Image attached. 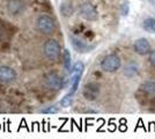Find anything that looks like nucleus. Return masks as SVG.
Returning <instances> with one entry per match:
<instances>
[{
  "label": "nucleus",
  "instance_id": "obj_1",
  "mask_svg": "<svg viewBox=\"0 0 155 139\" xmlns=\"http://www.w3.org/2000/svg\"><path fill=\"white\" fill-rule=\"evenodd\" d=\"M36 26L41 33L45 35H51L56 30V22L49 15H41L36 21Z\"/></svg>",
  "mask_w": 155,
  "mask_h": 139
},
{
  "label": "nucleus",
  "instance_id": "obj_19",
  "mask_svg": "<svg viewBox=\"0 0 155 139\" xmlns=\"http://www.w3.org/2000/svg\"><path fill=\"white\" fill-rule=\"evenodd\" d=\"M120 123H122V125L119 126V130H120L122 132H124V131H126V130H127V126H126L125 124H124V123H125V119H122V121H120Z\"/></svg>",
  "mask_w": 155,
  "mask_h": 139
},
{
  "label": "nucleus",
  "instance_id": "obj_3",
  "mask_svg": "<svg viewBox=\"0 0 155 139\" xmlns=\"http://www.w3.org/2000/svg\"><path fill=\"white\" fill-rule=\"evenodd\" d=\"M120 58L116 55H108L105 56L101 63V67L105 72H115L120 67Z\"/></svg>",
  "mask_w": 155,
  "mask_h": 139
},
{
  "label": "nucleus",
  "instance_id": "obj_4",
  "mask_svg": "<svg viewBox=\"0 0 155 139\" xmlns=\"http://www.w3.org/2000/svg\"><path fill=\"white\" fill-rule=\"evenodd\" d=\"M43 82H44V86L49 89H54V91H58V89H61L63 88V79L59 77L58 74L56 73H49L46 74L43 79Z\"/></svg>",
  "mask_w": 155,
  "mask_h": 139
},
{
  "label": "nucleus",
  "instance_id": "obj_20",
  "mask_svg": "<svg viewBox=\"0 0 155 139\" xmlns=\"http://www.w3.org/2000/svg\"><path fill=\"white\" fill-rule=\"evenodd\" d=\"M22 126H25V127H27V130H28V131H30V130L28 129V126L26 125V121H25V119H22V122H21V125H20V127H19V131H20V129H21Z\"/></svg>",
  "mask_w": 155,
  "mask_h": 139
},
{
  "label": "nucleus",
  "instance_id": "obj_8",
  "mask_svg": "<svg viewBox=\"0 0 155 139\" xmlns=\"http://www.w3.org/2000/svg\"><path fill=\"white\" fill-rule=\"evenodd\" d=\"M150 50V44L146 38H139L134 43V51L139 55H146Z\"/></svg>",
  "mask_w": 155,
  "mask_h": 139
},
{
  "label": "nucleus",
  "instance_id": "obj_5",
  "mask_svg": "<svg viewBox=\"0 0 155 139\" xmlns=\"http://www.w3.org/2000/svg\"><path fill=\"white\" fill-rule=\"evenodd\" d=\"M80 14L81 16L89 21H95L98 18V14L94 5H91V2H84L80 6Z\"/></svg>",
  "mask_w": 155,
  "mask_h": 139
},
{
  "label": "nucleus",
  "instance_id": "obj_17",
  "mask_svg": "<svg viewBox=\"0 0 155 139\" xmlns=\"http://www.w3.org/2000/svg\"><path fill=\"white\" fill-rule=\"evenodd\" d=\"M57 111H58V109H57L56 107H50V108H48V109L42 110V113H57Z\"/></svg>",
  "mask_w": 155,
  "mask_h": 139
},
{
  "label": "nucleus",
  "instance_id": "obj_13",
  "mask_svg": "<svg viewBox=\"0 0 155 139\" xmlns=\"http://www.w3.org/2000/svg\"><path fill=\"white\" fill-rule=\"evenodd\" d=\"M60 12L64 16H70L73 14V6L68 2H63L60 6Z\"/></svg>",
  "mask_w": 155,
  "mask_h": 139
},
{
  "label": "nucleus",
  "instance_id": "obj_6",
  "mask_svg": "<svg viewBox=\"0 0 155 139\" xmlns=\"http://www.w3.org/2000/svg\"><path fill=\"white\" fill-rule=\"evenodd\" d=\"M25 2L21 0H11L7 5V9L12 15H20L25 11Z\"/></svg>",
  "mask_w": 155,
  "mask_h": 139
},
{
  "label": "nucleus",
  "instance_id": "obj_2",
  "mask_svg": "<svg viewBox=\"0 0 155 139\" xmlns=\"http://www.w3.org/2000/svg\"><path fill=\"white\" fill-rule=\"evenodd\" d=\"M43 52L49 59H57L60 55V44L56 40L45 41L43 45Z\"/></svg>",
  "mask_w": 155,
  "mask_h": 139
},
{
  "label": "nucleus",
  "instance_id": "obj_12",
  "mask_svg": "<svg viewBox=\"0 0 155 139\" xmlns=\"http://www.w3.org/2000/svg\"><path fill=\"white\" fill-rule=\"evenodd\" d=\"M143 28L148 33L155 34V19H153V18H147L146 20L143 21Z\"/></svg>",
  "mask_w": 155,
  "mask_h": 139
},
{
  "label": "nucleus",
  "instance_id": "obj_16",
  "mask_svg": "<svg viewBox=\"0 0 155 139\" xmlns=\"http://www.w3.org/2000/svg\"><path fill=\"white\" fill-rule=\"evenodd\" d=\"M71 102H72V95L71 94H67L64 99L60 101V104L63 107H68L71 104Z\"/></svg>",
  "mask_w": 155,
  "mask_h": 139
},
{
  "label": "nucleus",
  "instance_id": "obj_9",
  "mask_svg": "<svg viewBox=\"0 0 155 139\" xmlns=\"http://www.w3.org/2000/svg\"><path fill=\"white\" fill-rule=\"evenodd\" d=\"M98 94V86L94 82H91V84H87L84 86V95L86 99L88 100H94L97 96Z\"/></svg>",
  "mask_w": 155,
  "mask_h": 139
},
{
  "label": "nucleus",
  "instance_id": "obj_15",
  "mask_svg": "<svg viewBox=\"0 0 155 139\" xmlns=\"http://www.w3.org/2000/svg\"><path fill=\"white\" fill-rule=\"evenodd\" d=\"M138 71H137V67L133 66V65H131V66H127L125 68V75L126 77H129V78H132V77H134Z\"/></svg>",
  "mask_w": 155,
  "mask_h": 139
},
{
  "label": "nucleus",
  "instance_id": "obj_10",
  "mask_svg": "<svg viewBox=\"0 0 155 139\" xmlns=\"http://www.w3.org/2000/svg\"><path fill=\"white\" fill-rule=\"evenodd\" d=\"M72 44L74 46V49L79 51V52H86V51H88L91 48L87 45L86 43H84L82 41L78 40V38H74V37H72Z\"/></svg>",
  "mask_w": 155,
  "mask_h": 139
},
{
  "label": "nucleus",
  "instance_id": "obj_11",
  "mask_svg": "<svg viewBox=\"0 0 155 139\" xmlns=\"http://www.w3.org/2000/svg\"><path fill=\"white\" fill-rule=\"evenodd\" d=\"M140 89L147 94L155 95V82L154 81H146L140 86Z\"/></svg>",
  "mask_w": 155,
  "mask_h": 139
},
{
  "label": "nucleus",
  "instance_id": "obj_14",
  "mask_svg": "<svg viewBox=\"0 0 155 139\" xmlns=\"http://www.w3.org/2000/svg\"><path fill=\"white\" fill-rule=\"evenodd\" d=\"M64 64L65 68L67 71H71V55L68 52V50H65L64 51Z\"/></svg>",
  "mask_w": 155,
  "mask_h": 139
},
{
  "label": "nucleus",
  "instance_id": "obj_18",
  "mask_svg": "<svg viewBox=\"0 0 155 139\" xmlns=\"http://www.w3.org/2000/svg\"><path fill=\"white\" fill-rule=\"evenodd\" d=\"M149 60H150V64L155 67V51H152L149 55Z\"/></svg>",
  "mask_w": 155,
  "mask_h": 139
},
{
  "label": "nucleus",
  "instance_id": "obj_7",
  "mask_svg": "<svg viewBox=\"0 0 155 139\" xmlns=\"http://www.w3.org/2000/svg\"><path fill=\"white\" fill-rule=\"evenodd\" d=\"M15 77H16V74L13 68L8 66L0 67V81L1 82H11L15 79Z\"/></svg>",
  "mask_w": 155,
  "mask_h": 139
}]
</instances>
